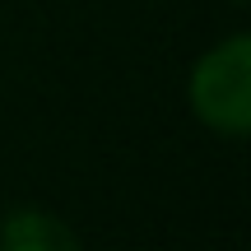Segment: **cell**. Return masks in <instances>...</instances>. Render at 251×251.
<instances>
[{"label": "cell", "mask_w": 251, "mask_h": 251, "mask_svg": "<svg viewBox=\"0 0 251 251\" xmlns=\"http://www.w3.org/2000/svg\"><path fill=\"white\" fill-rule=\"evenodd\" d=\"M191 107L219 135L251 130V37L233 33L191 70Z\"/></svg>", "instance_id": "1"}, {"label": "cell", "mask_w": 251, "mask_h": 251, "mask_svg": "<svg viewBox=\"0 0 251 251\" xmlns=\"http://www.w3.org/2000/svg\"><path fill=\"white\" fill-rule=\"evenodd\" d=\"M0 251H79V237L42 209H19L0 228Z\"/></svg>", "instance_id": "2"}]
</instances>
